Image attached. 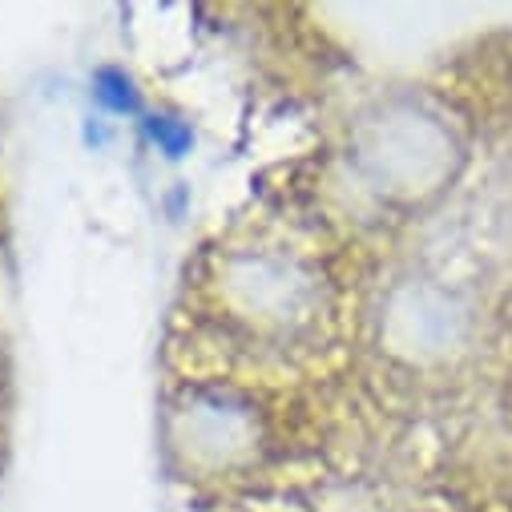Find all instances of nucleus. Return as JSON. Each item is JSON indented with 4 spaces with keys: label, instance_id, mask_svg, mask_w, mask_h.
Listing matches in <instances>:
<instances>
[{
    "label": "nucleus",
    "instance_id": "1",
    "mask_svg": "<svg viewBox=\"0 0 512 512\" xmlns=\"http://www.w3.org/2000/svg\"><path fill=\"white\" fill-rule=\"evenodd\" d=\"M154 138H162L170 154H178V150L190 142V134H186V130H174V125H166V121H162V125H154Z\"/></svg>",
    "mask_w": 512,
    "mask_h": 512
}]
</instances>
